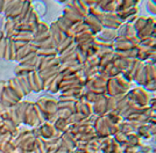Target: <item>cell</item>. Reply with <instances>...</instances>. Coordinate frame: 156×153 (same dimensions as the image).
<instances>
[{
  "label": "cell",
  "mask_w": 156,
  "mask_h": 153,
  "mask_svg": "<svg viewBox=\"0 0 156 153\" xmlns=\"http://www.w3.org/2000/svg\"><path fill=\"white\" fill-rule=\"evenodd\" d=\"M22 5H23V0H12L4 12L6 19L15 20L16 18H19V15L21 14V9H22Z\"/></svg>",
  "instance_id": "7a4b0ae2"
},
{
  "label": "cell",
  "mask_w": 156,
  "mask_h": 153,
  "mask_svg": "<svg viewBox=\"0 0 156 153\" xmlns=\"http://www.w3.org/2000/svg\"><path fill=\"white\" fill-rule=\"evenodd\" d=\"M35 51H36V49L29 43V44H27L26 46H23V48H21V49H19V50L16 51L15 60H16V62H20V60H22L23 58L26 57L27 55H29V53H32V52H35Z\"/></svg>",
  "instance_id": "52a82bcc"
},
{
  "label": "cell",
  "mask_w": 156,
  "mask_h": 153,
  "mask_svg": "<svg viewBox=\"0 0 156 153\" xmlns=\"http://www.w3.org/2000/svg\"><path fill=\"white\" fill-rule=\"evenodd\" d=\"M30 7H32V4H30V0H23V5H22V9H21V14L19 15V18H16V19L14 20L16 23H20V22H22L23 19H25V16L27 15V13L28 11L30 9Z\"/></svg>",
  "instance_id": "30bf717a"
},
{
  "label": "cell",
  "mask_w": 156,
  "mask_h": 153,
  "mask_svg": "<svg viewBox=\"0 0 156 153\" xmlns=\"http://www.w3.org/2000/svg\"><path fill=\"white\" fill-rule=\"evenodd\" d=\"M4 36H5V35H4V32H0V41H1V38L4 37Z\"/></svg>",
  "instance_id": "9a60e30c"
},
{
  "label": "cell",
  "mask_w": 156,
  "mask_h": 153,
  "mask_svg": "<svg viewBox=\"0 0 156 153\" xmlns=\"http://www.w3.org/2000/svg\"><path fill=\"white\" fill-rule=\"evenodd\" d=\"M6 110H7V108L5 107V106H4V104H2V103H1V102H0V116L4 114Z\"/></svg>",
  "instance_id": "4fadbf2b"
},
{
  "label": "cell",
  "mask_w": 156,
  "mask_h": 153,
  "mask_svg": "<svg viewBox=\"0 0 156 153\" xmlns=\"http://www.w3.org/2000/svg\"><path fill=\"white\" fill-rule=\"evenodd\" d=\"M28 81L30 85L32 92H40L43 89V80L40 76V73L37 71H33L28 74Z\"/></svg>",
  "instance_id": "3957f363"
},
{
  "label": "cell",
  "mask_w": 156,
  "mask_h": 153,
  "mask_svg": "<svg viewBox=\"0 0 156 153\" xmlns=\"http://www.w3.org/2000/svg\"><path fill=\"white\" fill-rule=\"evenodd\" d=\"M33 71H36L35 67H30V66H27V65H23V64H20L15 67V76H27L29 74Z\"/></svg>",
  "instance_id": "9c48e42d"
},
{
  "label": "cell",
  "mask_w": 156,
  "mask_h": 153,
  "mask_svg": "<svg viewBox=\"0 0 156 153\" xmlns=\"http://www.w3.org/2000/svg\"><path fill=\"white\" fill-rule=\"evenodd\" d=\"M6 44H7V37L1 38L0 41V58H4V55H5V50H6Z\"/></svg>",
  "instance_id": "8fae6325"
},
{
  "label": "cell",
  "mask_w": 156,
  "mask_h": 153,
  "mask_svg": "<svg viewBox=\"0 0 156 153\" xmlns=\"http://www.w3.org/2000/svg\"><path fill=\"white\" fill-rule=\"evenodd\" d=\"M7 85L11 87V88L14 90V93L18 95V97H19L20 100L22 101L23 100V97L26 96V94H25V92H23V89H22V87L20 86L19 81L15 79V78H13V79H9L8 81H7Z\"/></svg>",
  "instance_id": "5b68a950"
},
{
  "label": "cell",
  "mask_w": 156,
  "mask_h": 153,
  "mask_svg": "<svg viewBox=\"0 0 156 153\" xmlns=\"http://www.w3.org/2000/svg\"><path fill=\"white\" fill-rule=\"evenodd\" d=\"M6 85H7V81H0V101H1V96L4 94V92H5V88H6Z\"/></svg>",
  "instance_id": "7c38bea8"
},
{
  "label": "cell",
  "mask_w": 156,
  "mask_h": 153,
  "mask_svg": "<svg viewBox=\"0 0 156 153\" xmlns=\"http://www.w3.org/2000/svg\"><path fill=\"white\" fill-rule=\"evenodd\" d=\"M2 32H4L5 37L12 38L18 32V30H16V22L13 19H6V23H5Z\"/></svg>",
  "instance_id": "277c9868"
},
{
  "label": "cell",
  "mask_w": 156,
  "mask_h": 153,
  "mask_svg": "<svg viewBox=\"0 0 156 153\" xmlns=\"http://www.w3.org/2000/svg\"><path fill=\"white\" fill-rule=\"evenodd\" d=\"M4 2H5V0H0V13L2 12V7H4Z\"/></svg>",
  "instance_id": "5bb4252c"
},
{
  "label": "cell",
  "mask_w": 156,
  "mask_h": 153,
  "mask_svg": "<svg viewBox=\"0 0 156 153\" xmlns=\"http://www.w3.org/2000/svg\"><path fill=\"white\" fill-rule=\"evenodd\" d=\"M22 122L28 124V125H30V127H36V125L40 124L39 116H37L36 110L34 108V103H32V102H28V104H27Z\"/></svg>",
  "instance_id": "6da1fadb"
},
{
  "label": "cell",
  "mask_w": 156,
  "mask_h": 153,
  "mask_svg": "<svg viewBox=\"0 0 156 153\" xmlns=\"http://www.w3.org/2000/svg\"><path fill=\"white\" fill-rule=\"evenodd\" d=\"M15 79L19 81L20 86L22 87L25 94L28 95L30 92H32V88H30V85H29V81H28V74L27 76H15Z\"/></svg>",
  "instance_id": "ba28073f"
},
{
  "label": "cell",
  "mask_w": 156,
  "mask_h": 153,
  "mask_svg": "<svg viewBox=\"0 0 156 153\" xmlns=\"http://www.w3.org/2000/svg\"><path fill=\"white\" fill-rule=\"evenodd\" d=\"M0 153H4V152H2V151H0Z\"/></svg>",
  "instance_id": "2e32d148"
},
{
  "label": "cell",
  "mask_w": 156,
  "mask_h": 153,
  "mask_svg": "<svg viewBox=\"0 0 156 153\" xmlns=\"http://www.w3.org/2000/svg\"><path fill=\"white\" fill-rule=\"evenodd\" d=\"M11 39L12 41H21L25 43H32L34 39V34L27 32H18Z\"/></svg>",
  "instance_id": "8992f818"
}]
</instances>
